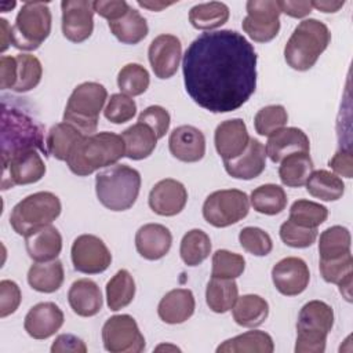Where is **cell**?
Returning <instances> with one entry per match:
<instances>
[{
	"label": "cell",
	"mask_w": 353,
	"mask_h": 353,
	"mask_svg": "<svg viewBox=\"0 0 353 353\" xmlns=\"http://www.w3.org/2000/svg\"><path fill=\"white\" fill-rule=\"evenodd\" d=\"M185 90L203 109L233 112L256 88V52L239 32L223 29L201 33L182 59Z\"/></svg>",
	"instance_id": "1"
},
{
	"label": "cell",
	"mask_w": 353,
	"mask_h": 353,
	"mask_svg": "<svg viewBox=\"0 0 353 353\" xmlns=\"http://www.w3.org/2000/svg\"><path fill=\"white\" fill-rule=\"evenodd\" d=\"M28 150H40L46 156L48 154L44 128L30 113L8 103L4 98L1 102V160Z\"/></svg>",
	"instance_id": "2"
},
{
	"label": "cell",
	"mask_w": 353,
	"mask_h": 353,
	"mask_svg": "<svg viewBox=\"0 0 353 353\" xmlns=\"http://www.w3.org/2000/svg\"><path fill=\"white\" fill-rule=\"evenodd\" d=\"M123 156H125V149L121 135L102 131L84 137L77 142L66 164L73 174L87 176L99 168L116 164Z\"/></svg>",
	"instance_id": "3"
},
{
	"label": "cell",
	"mask_w": 353,
	"mask_h": 353,
	"mask_svg": "<svg viewBox=\"0 0 353 353\" xmlns=\"http://www.w3.org/2000/svg\"><path fill=\"white\" fill-rule=\"evenodd\" d=\"M141 174L125 164H113L95 176V193L99 203L110 211L131 208L139 194Z\"/></svg>",
	"instance_id": "4"
},
{
	"label": "cell",
	"mask_w": 353,
	"mask_h": 353,
	"mask_svg": "<svg viewBox=\"0 0 353 353\" xmlns=\"http://www.w3.org/2000/svg\"><path fill=\"white\" fill-rule=\"evenodd\" d=\"M331 33L325 23L309 18L299 22L284 47V59L295 70H309L325 51Z\"/></svg>",
	"instance_id": "5"
},
{
	"label": "cell",
	"mask_w": 353,
	"mask_h": 353,
	"mask_svg": "<svg viewBox=\"0 0 353 353\" xmlns=\"http://www.w3.org/2000/svg\"><path fill=\"white\" fill-rule=\"evenodd\" d=\"M108 99L106 88L95 81H85L74 87L65 112L63 121L76 127L84 137L97 131L99 113Z\"/></svg>",
	"instance_id": "6"
},
{
	"label": "cell",
	"mask_w": 353,
	"mask_h": 353,
	"mask_svg": "<svg viewBox=\"0 0 353 353\" xmlns=\"http://www.w3.org/2000/svg\"><path fill=\"white\" fill-rule=\"evenodd\" d=\"M334 325V310L323 301H310L302 306L296 321V353H323L327 335Z\"/></svg>",
	"instance_id": "7"
},
{
	"label": "cell",
	"mask_w": 353,
	"mask_h": 353,
	"mask_svg": "<svg viewBox=\"0 0 353 353\" xmlns=\"http://www.w3.org/2000/svg\"><path fill=\"white\" fill-rule=\"evenodd\" d=\"M51 11L47 3L26 1L11 26V44L23 51L37 50L51 32Z\"/></svg>",
	"instance_id": "8"
},
{
	"label": "cell",
	"mask_w": 353,
	"mask_h": 353,
	"mask_svg": "<svg viewBox=\"0 0 353 353\" xmlns=\"http://www.w3.org/2000/svg\"><path fill=\"white\" fill-rule=\"evenodd\" d=\"M62 205L51 192H36L26 196L14 205L10 214V225L19 236H26L29 232L52 223L61 214Z\"/></svg>",
	"instance_id": "9"
},
{
	"label": "cell",
	"mask_w": 353,
	"mask_h": 353,
	"mask_svg": "<svg viewBox=\"0 0 353 353\" xmlns=\"http://www.w3.org/2000/svg\"><path fill=\"white\" fill-rule=\"evenodd\" d=\"M250 199L239 189L215 190L203 204L204 219L215 228H226L247 216Z\"/></svg>",
	"instance_id": "10"
},
{
	"label": "cell",
	"mask_w": 353,
	"mask_h": 353,
	"mask_svg": "<svg viewBox=\"0 0 353 353\" xmlns=\"http://www.w3.org/2000/svg\"><path fill=\"white\" fill-rule=\"evenodd\" d=\"M102 342L110 353H141L145 349V338L130 314L109 317L102 327Z\"/></svg>",
	"instance_id": "11"
},
{
	"label": "cell",
	"mask_w": 353,
	"mask_h": 353,
	"mask_svg": "<svg viewBox=\"0 0 353 353\" xmlns=\"http://www.w3.org/2000/svg\"><path fill=\"white\" fill-rule=\"evenodd\" d=\"M247 17L243 30L256 43L273 40L280 30V8L274 0H250L245 4Z\"/></svg>",
	"instance_id": "12"
},
{
	"label": "cell",
	"mask_w": 353,
	"mask_h": 353,
	"mask_svg": "<svg viewBox=\"0 0 353 353\" xmlns=\"http://www.w3.org/2000/svg\"><path fill=\"white\" fill-rule=\"evenodd\" d=\"M73 268L85 274H98L105 272L110 262L112 254L106 244L94 234H80L74 239L70 250Z\"/></svg>",
	"instance_id": "13"
},
{
	"label": "cell",
	"mask_w": 353,
	"mask_h": 353,
	"mask_svg": "<svg viewBox=\"0 0 353 353\" xmlns=\"http://www.w3.org/2000/svg\"><path fill=\"white\" fill-rule=\"evenodd\" d=\"M1 189L39 182L46 174V164L37 150H28L1 160Z\"/></svg>",
	"instance_id": "14"
},
{
	"label": "cell",
	"mask_w": 353,
	"mask_h": 353,
	"mask_svg": "<svg viewBox=\"0 0 353 353\" xmlns=\"http://www.w3.org/2000/svg\"><path fill=\"white\" fill-rule=\"evenodd\" d=\"M62 8V33L72 43L87 40L94 30L92 1L63 0Z\"/></svg>",
	"instance_id": "15"
},
{
	"label": "cell",
	"mask_w": 353,
	"mask_h": 353,
	"mask_svg": "<svg viewBox=\"0 0 353 353\" xmlns=\"http://www.w3.org/2000/svg\"><path fill=\"white\" fill-rule=\"evenodd\" d=\"M182 44L179 39L174 34H159L154 37L149 46L148 57L153 73L159 79L172 77L181 62Z\"/></svg>",
	"instance_id": "16"
},
{
	"label": "cell",
	"mask_w": 353,
	"mask_h": 353,
	"mask_svg": "<svg viewBox=\"0 0 353 353\" xmlns=\"http://www.w3.org/2000/svg\"><path fill=\"white\" fill-rule=\"evenodd\" d=\"M272 280L280 294L295 296L303 292L309 284V268L303 259L298 256H287L273 266Z\"/></svg>",
	"instance_id": "17"
},
{
	"label": "cell",
	"mask_w": 353,
	"mask_h": 353,
	"mask_svg": "<svg viewBox=\"0 0 353 353\" xmlns=\"http://www.w3.org/2000/svg\"><path fill=\"white\" fill-rule=\"evenodd\" d=\"M188 201L186 188L176 179L165 178L159 181L149 193V207L161 216L179 214Z\"/></svg>",
	"instance_id": "18"
},
{
	"label": "cell",
	"mask_w": 353,
	"mask_h": 353,
	"mask_svg": "<svg viewBox=\"0 0 353 353\" xmlns=\"http://www.w3.org/2000/svg\"><path fill=\"white\" fill-rule=\"evenodd\" d=\"M63 320V312L58 305L54 302H40L26 313L23 328L34 339H47L62 327Z\"/></svg>",
	"instance_id": "19"
},
{
	"label": "cell",
	"mask_w": 353,
	"mask_h": 353,
	"mask_svg": "<svg viewBox=\"0 0 353 353\" xmlns=\"http://www.w3.org/2000/svg\"><path fill=\"white\" fill-rule=\"evenodd\" d=\"M171 154L183 163H196L205 154L204 134L193 125H179L168 138Z\"/></svg>",
	"instance_id": "20"
},
{
	"label": "cell",
	"mask_w": 353,
	"mask_h": 353,
	"mask_svg": "<svg viewBox=\"0 0 353 353\" xmlns=\"http://www.w3.org/2000/svg\"><path fill=\"white\" fill-rule=\"evenodd\" d=\"M215 149L222 160H232L241 154L250 142L247 125L241 119H230L218 124L214 134Z\"/></svg>",
	"instance_id": "21"
},
{
	"label": "cell",
	"mask_w": 353,
	"mask_h": 353,
	"mask_svg": "<svg viewBox=\"0 0 353 353\" xmlns=\"http://www.w3.org/2000/svg\"><path fill=\"white\" fill-rule=\"evenodd\" d=\"M226 172L236 179H254L259 176L266 167L265 146L255 138H250L245 150L232 160L223 161Z\"/></svg>",
	"instance_id": "22"
},
{
	"label": "cell",
	"mask_w": 353,
	"mask_h": 353,
	"mask_svg": "<svg viewBox=\"0 0 353 353\" xmlns=\"http://www.w3.org/2000/svg\"><path fill=\"white\" fill-rule=\"evenodd\" d=\"M172 244V234L168 228L160 223H146L135 234L138 254L148 261H157L165 256Z\"/></svg>",
	"instance_id": "23"
},
{
	"label": "cell",
	"mask_w": 353,
	"mask_h": 353,
	"mask_svg": "<svg viewBox=\"0 0 353 353\" xmlns=\"http://www.w3.org/2000/svg\"><path fill=\"white\" fill-rule=\"evenodd\" d=\"M23 237L28 255L36 262L52 261L61 254L62 236L51 223L40 226Z\"/></svg>",
	"instance_id": "24"
},
{
	"label": "cell",
	"mask_w": 353,
	"mask_h": 353,
	"mask_svg": "<svg viewBox=\"0 0 353 353\" xmlns=\"http://www.w3.org/2000/svg\"><path fill=\"white\" fill-rule=\"evenodd\" d=\"M265 150H266V156L273 163H280L284 157H287L291 153H298V152L309 153L310 142L307 135L301 128L283 127L269 137Z\"/></svg>",
	"instance_id": "25"
},
{
	"label": "cell",
	"mask_w": 353,
	"mask_h": 353,
	"mask_svg": "<svg viewBox=\"0 0 353 353\" xmlns=\"http://www.w3.org/2000/svg\"><path fill=\"white\" fill-rule=\"evenodd\" d=\"M196 302L193 292L186 288H175L168 291L157 306L159 317L167 324H181L192 317Z\"/></svg>",
	"instance_id": "26"
},
{
	"label": "cell",
	"mask_w": 353,
	"mask_h": 353,
	"mask_svg": "<svg viewBox=\"0 0 353 353\" xmlns=\"http://www.w3.org/2000/svg\"><path fill=\"white\" fill-rule=\"evenodd\" d=\"M68 301L72 310L81 317L95 316L102 309L101 290L90 279L76 280L68 291Z\"/></svg>",
	"instance_id": "27"
},
{
	"label": "cell",
	"mask_w": 353,
	"mask_h": 353,
	"mask_svg": "<svg viewBox=\"0 0 353 353\" xmlns=\"http://www.w3.org/2000/svg\"><path fill=\"white\" fill-rule=\"evenodd\" d=\"M320 273L324 281L338 284L339 292L343 298L352 301V276H353V258L352 252L332 259H320Z\"/></svg>",
	"instance_id": "28"
},
{
	"label": "cell",
	"mask_w": 353,
	"mask_h": 353,
	"mask_svg": "<svg viewBox=\"0 0 353 353\" xmlns=\"http://www.w3.org/2000/svg\"><path fill=\"white\" fill-rule=\"evenodd\" d=\"M65 279L62 262L58 259L47 262H36L29 268L28 283L29 285L44 294L55 292L61 288Z\"/></svg>",
	"instance_id": "29"
},
{
	"label": "cell",
	"mask_w": 353,
	"mask_h": 353,
	"mask_svg": "<svg viewBox=\"0 0 353 353\" xmlns=\"http://www.w3.org/2000/svg\"><path fill=\"white\" fill-rule=\"evenodd\" d=\"M233 320L245 328H255L265 323L269 314L268 302L255 294H247L237 298L232 307Z\"/></svg>",
	"instance_id": "30"
},
{
	"label": "cell",
	"mask_w": 353,
	"mask_h": 353,
	"mask_svg": "<svg viewBox=\"0 0 353 353\" xmlns=\"http://www.w3.org/2000/svg\"><path fill=\"white\" fill-rule=\"evenodd\" d=\"M124 141L125 156L131 160H142L149 157L157 143V137L145 124L137 123L121 132Z\"/></svg>",
	"instance_id": "31"
},
{
	"label": "cell",
	"mask_w": 353,
	"mask_h": 353,
	"mask_svg": "<svg viewBox=\"0 0 353 353\" xmlns=\"http://www.w3.org/2000/svg\"><path fill=\"white\" fill-rule=\"evenodd\" d=\"M273 350V339L265 331H247L216 347V353H272Z\"/></svg>",
	"instance_id": "32"
},
{
	"label": "cell",
	"mask_w": 353,
	"mask_h": 353,
	"mask_svg": "<svg viewBox=\"0 0 353 353\" xmlns=\"http://www.w3.org/2000/svg\"><path fill=\"white\" fill-rule=\"evenodd\" d=\"M84 135L69 123H58L52 125L46 138V148L48 154L57 160L66 161L72 149L80 142Z\"/></svg>",
	"instance_id": "33"
},
{
	"label": "cell",
	"mask_w": 353,
	"mask_h": 353,
	"mask_svg": "<svg viewBox=\"0 0 353 353\" xmlns=\"http://www.w3.org/2000/svg\"><path fill=\"white\" fill-rule=\"evenodd\" d=\"M108 23L113 36L123 44H138L148 36L149 32L146 19L132 7H130L127 14H124L121 18Z\"/></svg>",
	"instance_id": "34"
},
{
	"label": "cell",
	"mask_w": 353,
	"mask_h": 353,
	"mask_svg": "<svg viewBox=\"0 0 353 353\" xmlns=\"http://www.w3.org/2000/svg\"><path fill=\"white\" fill-rule=\"evenodd\" d=\"M313 171V161L307 152L291 153L280 161L279 176L288 188H301Z\"/></svg>",
	"instance_id": "35"
},
{
	"label": "cell",
	"mask_w": 353,
	"mask_h": 353,
	"mask_svg": "<svg viewBox=\"0 0 353 353\" xmlns=\"http://www.w3.org/2000/svg\"><path fill=\"white\" fill-rule=\"evenodd\" d=\"M239 298V287L234 279L211 277L205 290V302L215 313L229 312Z\"/></svg>",
	"instance_id": "36"
},
{
	"label": "cell",
	"mask_w": 353,
	"mask_h": 353,
	"mask_svg": "<svg viewBox=\"0 0 353 353\" xmlns=\"http://www.w3.org/2000/svg\"><path fill=\"white\" fill-rule=\"evenodd\" d=\"M305 185L310 196L323 201H335L341 199L345 192L343 181L336 174L327 170L312 171Z\"/></svg>",
	"instance_id": "37"
},
{
	"label": "cell",
	"mask_w": 353,
	"mask_h": 353,
	"mask_svg": "<svg viewBox=\"0 0 353 353\" xmlns=\"http://www.w3.org/2000/svg\"><path fill=\"white\" fill-rule=\"evenodd\" d=\"M229 19V7L221 1L196 4L189 11V22L200 30H212Z\"/></svg>",
	"instance_id": "38"
},
{
	"label": "cell",
	"mask_w": 353,
	"mask_h": 353,
	"mask_svg": "<svg viewBox=\"0 0 353 353\" xmlns=\"http://www.w3.org/2000/svg\"><path fill=\"white\" fill-rule=\"evenodd\" d=\"M135 295V281L125 269L119 270L106 284V303L110 310L117 312L128 306Z\"/></svg>",
	"instance_id": "39"
},
{
	"label": "cell",
	"mask_w": 353,
	"mask_h": 353,
	"mask_svg": "<svg viewBox=\"0 0 353 353\" xmlns=\"http://www.w3.org/2000/svg\"><path fill=\"white\" fill-rule=\"evenodd\" d=\"M250 201L256 212L265 215H276L285 208L287 194L281 186L274 183H265L252 190Z\"/></svg>",
	"instance_id": "40"
},
{
	"label": "cell",
	"mask_w": 353,
	"mask_h": 353,
	"mask_svg": "<svg viewBox=\"0 0 353 353\" xmlns=\"http://www.w3.org/2000/svg\"><path fill=\"white\" fill-rule=\"evenodd\" d=\"M179 254L188 266H197L211 254V240L201 229H192L181 240Z\"/></svg>",
	"instance_id": "41"
},
{
	"label": "cell",
	"mask_w": 353,
	"mask_h": 353,
	"mask_svg": "<svg viewBox=\"0 0 353 353\" xmlns=\"http://www.w3.org/2000/svg\"><path fill=\"white\" fill-rule=\"evenodd\" d=\"M17 69H15V84L12 91L15 92H28L37 87L41 80L43 68L40 61L30 54H18L15 57Z\"/></svg>",
	"instance_id": "42"
},
{
	"label": "cell",
	"mask_w": 353,
	"mask_h": 353,
	"mask_svg": "<svg viewBox=\"0 0 353 353\" xmlns=\"http://www.w3.org/2000/svg\"><path fill=\"white\" fill-rule=\"evenodd\" d=\"M350 232L339 225L325 229L320 234V259H332L350 252Z\"/></svg>",
	"instance_id": "43"
},
{
	"label": "cell",
	"mask_w": 353,
	"mask_h": 353,
	"mask_svg": "<svg viewBox=\"0 0 353 353\" xmlns=\"http://www.w3.org/2000/svg\"><path fill=\"white\" fill-rule=\"evenodd\" d=\"M149 72L139 63H127L117 74V85L120 91L128 97L143 94L149 87Z\"/></svg>",
	"instance_id": "44"
},
{
	"label": "cell",
	"mask_w": 353,
	"mask_h": 353,
	"mask_svg": "<svg viewBox=\"0 0 353 353\" xmlns=\"http://www.w3.org/2000/svg\"><path fill=\"white\" fill-rule=\"evenodd\" d=\"M328 216L327 207L310 200H296L290 208V221L303 228H317Z\"/></svg>",
	"instance_id": "45"
},
{
	"label": "cell",
	"mask_w": 353,
	"mask_h": 353,
	"mask_svg": "<svg viewBox=\"0 0 353 353\" xmlns=\"http://www.w3.org/2000/svg\"><path fill=\"white\" fill-rule=\"evenodd\" d=\"M288 121L287 110L283 105H268L258 110L254 119L255 131L262 137H270L283 128Z\"/></svg>",
	"instance_id": "46"
},
{
	"label": "cell",
	"mask_w": 353,
	"mask_h": 353,
	"mask_svg": "<svg viewBox=\"0 0 353 353\" xmlns=\"http://www.w3.org/2000/svg\"><path fill=\"white\" fill-rule=\"evenodd\" d=\"M245 269L243 255L228 250H218L212 255L211 276L218 279H237Z\"/></svg>",
	"instance_id": "47"
},
{
	"label": "cell",
	"mask_w": 353,
	"mask_h": 353,
	"mask_svg": "<svg viewBox=\"0 0 353 353\" xmlns=\"http://www.w3.org/2000/svg\"><path fill=\"white\" fill-rule=\"evenodd\" d=\"M239 241L247 252L255 256H265L270 254L273 248L270 236L263 229L255 226L243 228L239 233Z\"/></svg>",
	"instance_id": "48"
},
{
	"label": "cell",
	"mask_w": 353,
	"mask_h": 353,
	"mask_svg": "<svg viewBox=\"0 0 353 353\" xmlns=\"http://www.w3.org/2000/svg\"><path fill=\"white\" fill-rule=\"evenodd\" d=\"M135 113H137L135 101L123 92L110 95L103 109L105 117L114 124H123L130 121L135 116Z\"/></svg>",
	"instance_id": "49"
},
{
	"label": "cell",
	"mask_w": 353,
	"mask_h": 353,
	"mask_svg": "<svg viewBox=\"0 0 353 353\" xmlns=\"http://www.w3.org/2000/svg\"><path fill=\"white\" fill-rule=\"evenodd\" d=\"M317 234V228H303L290 219L280 226V239L284 244L292 248L310 247L316 241Z\"/></svg>",
	"instance_id": "50"
},
{
	"label": "cell",
	"mask_w": 353,
	"mask_h": 353,
	"mask_svg": "<svg viewBox=\"0 0 353 353\" xmlns=\"http://www.w3.org/2000/svg\"><path fill=\"white\" fill-rule=\"evenodd\" d=\"M138 123L148 125L154 132L157 139H160L167 134L170 128L171 117L165 108L159 105H152L139 113Z\"/></svg>",
	"instance_id": "51"
},
{
	"label": "cell",
	"mask_w": 353,
	"mask_h": 353,
	"mask_svg": "<svg viewBox=\"0 0 353 353\" xmlns=\"http://www.w3.org/2000/svg\"><path fill=\"white\" fill-rule=\"evenodd\" d=\"M22 301V294L18 284L12 280L0 281V317L4 319L12 314Z\"/></svg>",
	"instance_id": "52"
},
{
	"label": "cell",
	"mask_w": 353,
	"mask_h": 353,
	"mask_svg": "<svg viewBox=\"0 0 353 353\" xmlns=\"http://www.w3.org/2000/svg\"><path fill=\"white\" fill-rule=\"evenodd\" d=\"M92 8L94 12H97L98 15H101L102 18L110 21H116L119 18H121L124 14H127V11L130 10V6L127 1L124 0H95L92 1Z\"/></svg>",
	"instance_id": "53"
},
{
	"label": "cell",
	"mask_w": 353,
	"mask_h": 353,
	"mask_svg": "<svg viewBox=\"0 0 353 353\" xmlns=\"http://www.w3.org/2000/svg\"><path fill=\"white\" fill-rule=\"evenodd\" d=\"M52 353H85L87 346L83 339L73 334H61L51 345Z\"/></svg>",
	"instance_id": "54"
},
{
	"label": "cell",
	"mask_w": 353,
	"mask_h": 353,
	"mask_svg": "<svg viewBox=\"0 0 353 353\" xmlns=\"http://www.w3.org/2000/svg\"><path fill=\"white\" fill-rule=\"evenodd\" d=\"M15 57L3 55L0 58V87L1 90H12L15 84Z\"/></svg>",
	"instance_id": "55"
},
{
	"label": "cell",
	"mask_w": 353,
	"mask_h": 353,
	"mask_svg": "<svg viewBox=\"0 0 353 353\" xmlns=\"http://www.w3.org/2000/svg\"><path fill=\"white\" fill-rule=\"evenodd\" d=\"M328 165L338 174L345 178H352V152L339 150L328 161Z\"/></svg>",
	"instance_id": "56"
},
{
	"label": "cell",
	"mask_w": 353,
	"mask_h": 353,
	"mask_svg": "<svg viewBox=\"0 0 353 353\" xmlns=\"http://www.w3.org/2000/svg\"><path fill=\"white\" fill-rule=\"evenodd\" d=\"M279 8L281 12L292 18H303L310 14L312 4L310 1H291V0H279Z\"/></svg>",
	"instance_id": "57"
},
{
	"label": "cell",
	"mask_w": 353,
	"mask_h": 353,
	"mask_svg": "<svg viewBox=\"0 0 353 353\" xmlns=\"http://www.w3.org/2000/svg\"><path fill=\"white\" fill-rule=\"evenodd\" d=\"M312 8H316L321 12H336L339 8L343 7L345 1H330V0H320V1H310Z\"/></svg>",
	"instance_id": "58"
},
{
	"label": "cell",
	"mask_w": 353,
	"mask_h": 353,
	"mask_svg": "<svg viewBox=\"0 0 353 353\" xmlns=\"http://www.w3.org/2000/svg\"><path fill=\"white\" fill-rule=\"evenodd\" d=\"M0 32H1V47L0 51L4 52L8 46L11 44V26L8 25L7 19L0 18Z\"/></svg>",
	"instance_id": "59"
},
{
	"label": "cell",
	"mask_w": 353,
	"mask_h": 353,
	"mask_svg": "<svg viewBox=\"0 0 353 353\" xmlns=\"http://www.w3.org/2000/svg\"><path fill=\"white\" fill-rule=\"evenodd\" d=\"M138 4L141 6V7H143V8H148V10H150V11H161L163 8H165V7H168V6H172L174 4V1H171V3H165V1H142V0H138Z\"/></svg>",
	"instance_id": "60"
},
{
	"label": "cell",
	"mask_w": 353,
	"mask_h": 353,
	"mask_svg": "<svg viewBox=\"0 0 353 353\" xmlns=\"http://www.w3.org/2000/svg\"><path fill=\"white\" fill-rule=\"evenodd\" d=\"M15 1H8V3H1L0 4V8H1V11L3 12H6V11H8V10H12L14 7H15Z\"/></svg>",
	"instance_id": "61"
},
{
	"label": "cell",
	"mask_w": 353,
	"mask_h": 353,
	"mask_svg": "<svg viewBox=\"0 0 353 353\" xmlns=\"http://www.w3.org/2000/svg\"><path fill=\"white\" fill-rule=\"evenodd\" d=\"M161 349H172V350H178V352H179V349H178L176 346H168V345L165 346V345H160L159 347H156V350H161Z\"/></svg>",
	"instance_id": "62"
}]
</instances>
